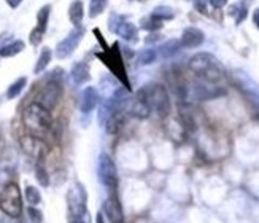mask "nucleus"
<instances>
[{
    "instance_id": "nucleus-30",
    "label": "nucleus",
    "mask_w": 259,
    "mask_h": 223,
    "mask_svg": "<svg viewBox=\"0 0 259 223\" xmlns=\"http://www.w3.org/2000/svg\"><path fill=\"white\" fill-rule=\"evenodd\" d=\"M107 2L108 0H91L89 2V16L96 18L99 15H102L104 10L107 8Z\"/></svg>"
},
{
    "instance_id": "nucleus-21",
    "label": "nucleus",
    "mask_w": 259,
    "mask_h": 223,
    "mask_svg": "<svg viewBox=\"0 0 259 223\" xmlns=\"http://www.w3.org/2000/svg\"><path fill=\"white\" fill-rule=\"evenodd\" d=\"M22 50H24V42L15 40V42H11L8 45H4V47L0 48V56H2V58H11V56L19 54Z\"/></svg>"
},
{
    "instance_id": "nucleus-20",
    "label": "nucleus",
    "mask_w": 259,
    "mask_h": 223,
    "mask_svg": "<svg viewBox=\"0 0 259 223\" xmlns=\"http://www.w3.org/2000/svg\"><path fill=\"white\" fill-rule=\"evenodd\" d=\"M83 16H84V7L80 0H75V2H72V5L69 7V18L73 22L75 27L81 24Z\"/></svg>"
},
{
    "instance_id": "nucleus-40",
    "label": "nucleus",
    "mask_w": 259,
    "mask_h": 223,
    "mask_svg": "<svg viewBox=\"0 0 259 223\" xmlns=\"http://www.w3.org/2000/svg\"><path fill=\"white\" fill-rule=\"evenodd\" d=\"M142 2H145V0H142Z\"/></svg>"
},
{
    "instance_id": "nucleus-4",
    "label": "nucleus",
    "mask_w": 259,
    "mask_h": 223,
    "mask_svg": "<svg viewBox=\"0 0 259 223\" xmlns=\"http://www.w3.org/2000/svg\"><path fill=\"white\" fill-rule=\"evenodd\" d=\"M143 91L146 96V100L151 107V112H156L159 118H167L170 115V97H168L167 89L159 83H150L143 86Z\"/></svg>"
},
{
    "instance_id": "nucleus-2",
    "label": "nucleus",
    "mask_w": 259,
    "mask_h": 223,
    "mask_svg": "<svg viewBox=\"0 0 259 223\" xmlns=\"http://www.w3.org/2000/svg\"><path fill=\"white\" fill-rule=\"evenodd\" d=\"M22 123L32 136L45 140L53 126V117L48 108H45L38 102H32L22 112Z\"/></svg>"
},
{
    "instance_id": "nucleus-17",
    "label": "nucleus",
    "mask_w": 259,
    "mask_h": 223,
    "mask_svg": "<svg viewBox=\"0 0 259 223\" xmlns=\"http://www.w3.org/2000/svg\"><path fill=\"white\" fill-rule=\"evenodd\" d=\"M115 33H116V35H119L122 40H126V42H137L139 40V30H137V27H135L132 22H127L124 19H122L119 24L116 26Z\"/></svg>"
},
{
    "instance_id": "nucleus-7",
    "label": "nucleus",
    "mask_w": 259,
    "mask_h": 223,
    "mask_svg": "<svg viewBox=\"0 0 259 223\" xmlns=\"http://www.w3.org/2000/svg\"><path fill=\"white\" fill-rule=\"evenodd\" d=\"M97 175H99V180L102 182L108 190H111V192L116 190V187H118V171H116L115 161L111 160L110 155L102 153L99 156Z\"/></svg>"
},
{
    "instance_id": "nucleus-14",
    "label": "nucleus",
    "mask_w": 259,
    "mask_h": 223,
    "mask_svg": "<svg viewBox=\"0 0 259 223\" xmlns=\"http://www.w3.org/2000/svg\"><path fill=\"white\" fill-rule=\"evenodd\" d=\"M97 104H99L97 89L93 88V86H88L81 93V97H80V110L83 112V114L88 115V114H91V112H94Z\"/></svg>"
},
{
    "instance_id": "nucleus-37",
    "label": "nucleus",
    "mask_w": 259,
    "mask_h": 223,
    "mask_svg": "<svg viewBox=\"0 0 259 223\" xmlns=\"http://www.w3.org/2000/svg\"><path fill=\"white\" fill-rule=\"evenodd\" d=\"M21 2H22V0H7V4H8L11 8H18V7L21 5Z\"/></svg>"
},
{
    "instance_id": "nucleus-1",
    "label": "nucleus",
    "mask_w": 259,
    "mask_h": 223,
    "mask_svg": "<svg viewBox=\"0 0 259 223\" xmlns=\"http://www.w3.org/2000/svg\"><path fill=\"white\" fill-rule=\"evenodd\" d=\"M189 70L202 82L218 83L224 78V67L221 62L210 53H197L189 59Z\"/></svg>"
},
{
    "instance_id": "nucleus-11",
    "label": "nucleus",
    "mask_w": 259,
    "mask_h": 223,
    "mask_svg": "<svg viewBox=\"0 0 259 223\" xmlns=\"http://www.w3.org/2000/svg\"><path fill=\"white\" fill-rule=\"evenodd\" d=\"M104 214L110 223H124V210H122L119 196L116 190H113L104 203Z\"/></svg>"
},
{
    "instance_id": "nucleus-27",
    "label": "nucleus",
    "mask_w": 259,
    "mask_h": 223,
    "mask_svg": "<svg viewBox=\"0 0 259 223\" xmlns=\"http://www.w3.org/2000/svg\"><path fill=\"white\" fill-rule=\"evenodd\" d=\"M24 196H26V201H27L30 206H38L41 203V195H40V192H38L35 187H32V185H27L26 187Z\"/></svg>"
},
{
    "instance_id": "nucleus-22",
    "label": "nucleus",
    "mask_w": 259,
    "mask_h": 223,
    "mask_svg": "<svg viewBox=\"0 0 259 223\" xmlns=\"http://www.w3.org/2000/svg\"><path fill=\"white\" fill-rule=\"evenodd\" d=\"M180 48H182V45H180L178 40H168L164 45H161L159 53L162 58H174V56L180 51Z\"/></svg>"
},
{
    "instance_id": "nucleus-3",
    "label": "nucleus",
    "mask_w": 259,
    "mask_h": 223,
    "mask_svg": "<svg viewBox=\"0 0 259 223\" xmlns=\"http://www.w3.org/2000/svg\"><path fill=\"white\" fill-rule=\"evenodd\" d=\"M97 58L102 61L108 69L111 70L115 77L119 78V82L124 85L126 89H131V83H129V78H127V72H126V67H124V58H122V51L119 48V43H113V47H108L102 51L97 53Z\"/></svg>"
},
{
    "instance_id": "nucleus-8",
    "label": "nucleus",
    "mask_w": 259,
    "mask_h": 223,
    "mask_svg": "<svg viewBox=\"0 0 259 223\" xmlns=\"http://www.w3.org/2000/svg\"><path fill=\"white\" fill-rule=\"evenodd\" d=\"M61 96H62V85H61L59 80H56V78L51 77L50 80L40 88L35 102H38L45 108L51 110V108H54L56 105H58Z\"/></svg>"
},
{
    "instance_id": "nucleus-28",
    "label": "nucleus",
    "mask_w": 259,
    "mask_h": 223,
    "mask_svg": "<svg viewBox=\"0 0 259 223\" xmlns=\"http://www.w3.org/2000/svg\"><path fill=\"white\" fill-rule=\"evenodd\" d=\"M156 58H157L156 50L148 48V50H143V51L137 56V62H139L140 65H150V64H153V62L156 61Z\"/></svg>"
},
{
    "instance_id": "nucleus-9",
    "label": "nucleus",
    "mask_w": 259,
    "mask_h": 223,
    "mask_svg": "<svg viewBox=\"0 0 259 223\" xmlns=\"http://www.w3.org/2000/svg\"><path fill=\"white\" fill-rule=\"evenodd\" d=\"M19 143H21L22 150H24L29 156H32V158H35L37 161H43V158L50 152V147L47 145V142H45L43 139H40V137L32 136V134L22 136Z\"/></svg>"
},
{
    "instance_id": "nucleus-16",
    "label": "nucleus",
    "mask_w": 259,
    "mask_h": 223,
    "mask_svg": "<svg viewBox=\"0 0 259 223\" xmlns=\"http://www.w3.org/2000/svg\"><path fill=\"white\" fill-rule=\"evenodd\" d=\"M70 77H72L75 85H84L86 82H89V78H91V69H89V64L88 62L73 64Z\"/></svg>"
},
{
    "instance_id": "nucleus-31",
    "label": "nucleus",
    "mask_w": 259,
    "mask_h": 223,
    "mask_svg": "<svg viewBox=\"0 0 259 223\" xmlns=\"http://www.w3.org/2000/svg\"><path fill=\"white\" fill-rule=\"evenodd\" d=\"M151 16L161 19V21H167V19H172L174 18V11H172V8H168V7H156L153 10Z\"/></svg>"
},
{
    "instance_id": "nucleus-5",
    "label": "nucleus",
    "mask_w": 259,
    "mask_h": 223,
    "mask_svg": "<svg viewBox=\"0 0 259 223\" xmlns=\"http://www.w3.org/2000/svg\"><path fill=\"white\" fill-rule=\"evenodd\" d=\"M0 210L11 218L22 214V195L16 182H8L0 192Z\"/></svg>"
},
{
    "instance_id": "nucleus-24",
    "label": "nucleus",
    "mask_w": 259,
    "mask_h": 223,
    "mask_svg": "<svg viewBox=\"0 0 259 223\" xmlns=\"http://www.w3.org/2000/svg\"><path fill=\"white\" fill-rule=\"evenodd\" d=\"M51 56H53V53H51L50 48H43L41 53H40V58H38V61L35 64V69H33V73L38 75V73H41L45 69H47L50 61H51Z\"/></svg>"
},
{
    "instance_id": "nucleus-19",
    "label": "nucleus",
    "mask_w": 259,
    "mask_h": 223,
    "mask_svg": "<svg viewBox=\"0 0 259 223\" xmlns=\"http://www.w3.org/2000/svg\"><path fill=\"white\" fill-rule=\"evenodd\" d=\"M124 125V117H122V110H115L110 112L107 115V121H105V129L108 134H118Z\"/></svg>"
},
{
    "instance_id": "nucleus-26",
    "label": "nucleus",
    "mask_w": 259,
    "mask_h": 223,
    "mask_svg": "<svg viewBox=\"0 0 259 223\" xmlns=\"http://www.w3.org/2000/svg\"><path fill=\"white\" fill-rule=\"evenodd\" d=\"M35 177L41 187L50 185V175H48V171H47V167H45L43 161H37V164H35Z\"/></svg>"
},
{
    "instance_id": "nucleus-25",
    "label": "nucleus",
    "mask_w": 259,
    "mask_h": 223,
    "mask_svg": "<svg viewBox=\"0 0 259 223\" xmlns=\"http://www.w3.org/2000/svg\"><path fill=\"white\" fill-rule=\"evenodd\" d=\"M50 13H51V7L45 5L40 8L38 15H37V29L41 32H47V26H48V19H50Z\"/></svg>"
},
{
    "instance_id": "nucleus-38",
    "label": "nucleus",
    "mask_w": 259,
    "mask_h": 223,
    "mask_svg": "<svg viewBox=\"0 0 259 223\" xmlns=\"http://www.w3.org/2000/svg\"><path fill=\"white\" fill-rule=\"evenodd\" d=\"M96 223H105V220H104V214H100V212H97Z\"/></svg>"
},
{
    "instance_id": "nucleus-32",
    "label": "nucleus",
    "mask_w": 259,
    "mask_h": 223,
    "mask_svg": "<svg viewBox=\"0 0 259 223\" xmlns=\"http://www.w3.org/2000/svg\"><path fill=\"white\" fill-rule=\"evenodd\" d=\"M162 24H164V22H162L161 19L153 18V16L145 18V19L142 21V27H143L145 30H159V29H162Z\"/></svg>"
},
{
    "instance_id": "nucleus-13",
    "label": "nucleus",
    "mask_w": 259,
    "mask_h": 223,
    "mask_svg": "<svg viewBox=\"0 0 259 223\" xmlns=\"http://www.w3.org/2000/svg\"><path fill=\"white\" fill-rule=\"evenodd\" d=\"M205 40L204 32L197 27H186L182 33V39H180V45L183 48H197L200 47Z\"/></svg>"
},
{
    "instance_id": "nucleus-36",
    "label": "nucleus",
    "mask_w": 259,
    "mask_h": 223,
    "mask_svg": "<svg viewBox=\"0 0 259 223\" xmlns=\"http://www.w3.org/2000/svg\"><path fill=\"white\" fill-rule=\"evenodd\" d=\"M253 22H254V26L259 29V8H256L254 13H253Z\"/></svg>"
},
{
    "instance_id": "nucleus-10",
    "label": "nucleus",
    "mask_w": 259,
    "mask_h": 223,
    "mask_svg": "<svg viewBox=\"0 0 259 223\" xmlns=\"http://www.w3.org/2000/svg\"><path fill=\"white\" fill-rule=\"evenodd\" d=\"M83 35H84V27H81V26L75 27L62 42L58 43V47H56V56H58L59 59L69 58V56L76 50L78 43L81 42Z\"/></svg>"
},
{
    "instance_id": "nucleus-12",
    "label": "nucleus",
    "mask_w": 259,
    "mask_h": 223,
    "mask_svg": "<svg viewBox=\"0 0 259 223\" xmlns=\"http://www.w3.org/2000/svg\"><path fill=\"white\" fill-rule=\"evenodd\" d=\"M127 108L131 114L135 117V118H140V120H145L148 118L150 114H151V107L148 104V100H146V96H145V91L143 88L139 89L137 93H135V96L132 99H129L127 102Z\"/></svg>"
},
{
    "instance_id": "nucleus-34",
    "label": "nucleus",
    "mask_w": 259,
    "mask_h": 223,
    "mask_svg": "<svg viewBox=\"0 0 259 223\" xmlns=\"http://www.w3.org/2000/svg\"><path fill=\"white\" fill-rule=\"evenodd\" d=\"M194 7L199 13L202 15H207V2L205 0H194Z\"/></svg>"
},
{
    "instance_id": "nucleus-15",
    "label": "nucleus",
    "mask_w": 259,
    "mask_h": 223,
    "mask_svg": "<svg viewBox=\"0 0 259 223\" xmlns=\"http://www.w3.org/2000/svg\"><path fill=\"white\" fill-rule=\"evenodd\" d=\"M196 96L200 100H207V99H213L218 97L221 94H224V89H220V86H215L213 83H207V82H200L194 86Z\"/></svg>"
},
{
    "instance_id": "nucleus-35",
    "label": "nucleus",
    "mask_w": 259,
    "mask_h": 223,
    "mask_svg": "<svg viewBox=\"0 0 259 223\" xmlns=\"http://www.w3.org/2000/svg\"><path fill=\"white\" fill-rule=\"evenodd\" d=\"M210 2V5L213 7V8H217V10H220V8H224L228 5V0H208Z\"/></svg>"
},
{
    "instance_id": "nucleus-39",
    "label": "nucleus",
    "mask_w": 259,
    "mask_h": 223,
    "mask_svg": "<svg viewBox=\"0 0 259 223\" xmlns=\"http://www.w3.org/2000/svg\"><path fill=\"white\" fill-rule=\"evenodd\" d=\"M0 137H2V131H0Z\"/></svg>"
},
{
    "instance_id": "nucleus-33",
    "label": "nucleus",
    "mask_w": 259,
    "mask_h": 223,
    "mask_svg": "<svg viewBox=\"0 0 259 223\" xmlns=\"http://www.w3.org/2000/svg\"><path fill=\"white\" fill-rule=\"evenodd\" d=\"M27 217H29L30 223H41V221H43L41 212H40L35 206H29V207H27Z\"/></svg>"
},
{
    "instance_id": "nucleus-6",
    "label": "nucleus",
    "mask_w": 259,
    "mask_h": 223,
    "mask_svg": "<svg viewBox=\"0 0 259 223\" xmlns=\"http://www.w3.org/2000/svg\"><path fill=\"white\" fill-rule=\"evenodd\" d=\"M67 206H69L70 220L81 217L88 212V193L80 182H76L67 193Z\"/></svg>"
},
{
    "instance_id": "nucleus-29",
    "label": "nucleus",
    "mask_w": 259,
    "mask_h": 223,
    "mask_svg": "<svg viewBox=\"0 0 259 223\" xmlns=\"http://www.w3.org/2000/svg\"><path fill=\"white\" fill-rule=\"evenodd\" d=\"M246 13H248V11H246V7L242 4H235L229 8V15L235 19L237 24H240V22L246 18Z\"/></svg>"
},
{
    "instance_id": "nucleus-23",
    "label": "nucleus",
    "mask_w": 259,
    "mask_h": 223,
    "mask_svg": "<svg viewBox=\"0 0 259 223\" xmlns=\"http://www.w3.org/2000/svg\"><path fill=\"white\" fill-rule=\"evenodd\" d=\"M26 85H27V78H26V77L18 78L16 82H13V83H11V85L8 86L7 97H8V99H15V97H18V96L22 93V89L26 88Z\"/></svg>"
},
{
    "instance_id": "nucleus-18",
    "label": "nucleus",
    "mask_w": 259,
    "mask_h": 223,
    "mask_svg": "<svg viewBox=\"0 0 259 223\" xmlns=\"http://www.w3.org/2000/svg\"><path fill=\"white\" fill-rule=\"evenodd\" d=\"M165 132L168 134V137L175 142H183L188 131L185 129V126L182 125L180 120H168L165 123Z\"/></svg>"
}]
</instances>
